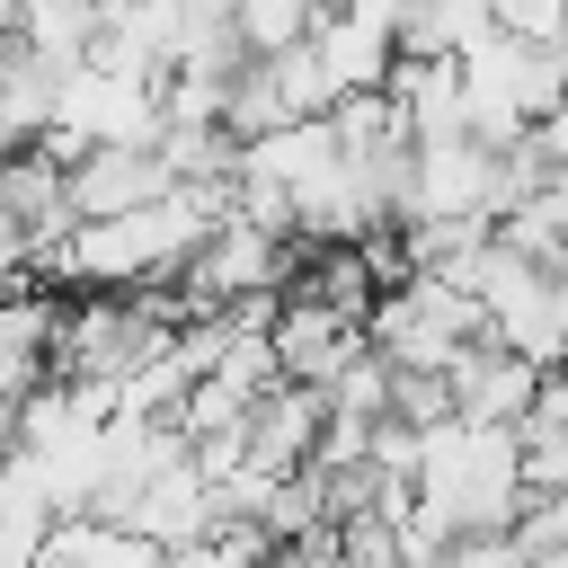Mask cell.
I'll list each match as a JSON object with an SVG mask.
<instances>
[{"instance_id":"obj_1","label":"cell","mask_w":568,"mask_h":568,"mask_svg":"<svg viewBox=\"0 0 568 568\" xmlns=\"http://www.w3.org/2000/svg\"><path fill=\"white\" fill-rule=\"evenodd\" d=\"M320 435H328V399L311 382H266L248 408H240V470H266V479H293L320 462Z\"/></svg>"},{"instance_id":"obj_2","label":"cell","mask_w":568,"mask_h":568,"mask_svg":"<svg viewBox=\"0 0 568 568\" xmlns=\"http://www.w3.org/2000/svg\"><path fill=\"white\" fill-rule=\"evenodd\" d=\"M62 160H71V231L80 222H115V213H133V204L178 186L160 133L151 142H89V151H62Z\"/></svg>"},{"instance_id":"obj_3","label":"cell","mask_w":568,"mask_h":568,"mask_svg":"<svg viewBox=\"0 0 568 568\" xmlns=\"http://www.w3.org/2000/svg\"><path fill=\"white\" fill-rule=\"evenodd\" d=\"M532 390H541V364L524 346H506V337H470L444 364V399H453L462 426H524Z\"/></svg>"},{"instance_id":"obj_4","label":"cell","mask_w":568,"mask_h":568,"mask_svg":"<svg viewBox=\"0 0 568 568\" xmlns=\"http://www.w3.org/2000/svg\"><path fill=\"white\" fill-rule=\"evenodd\" d=\"M515 462H524V497H568V355L541 364V390L515 426Z\"/></svg>"},{"instance_id":"obj_5","label":"cell","mask_w":568,"mask_h":568,"mask_svg":"<svg viewBox=\"0 0 568 568\" xmlns=\"http://www.w3.org/2000/svg\"><path fill=\"white\" fill-rule=\"evenodd\" d=\"M320 9L328 0H231V27H240L248 53H284V44H302L320 27Z\"/></svg>"}]
</instances>
